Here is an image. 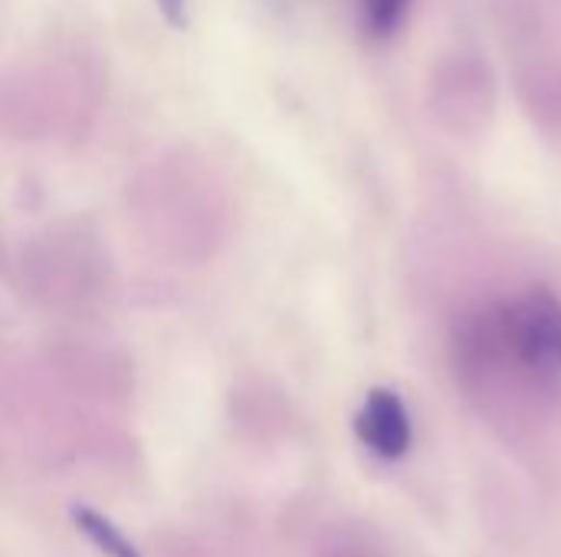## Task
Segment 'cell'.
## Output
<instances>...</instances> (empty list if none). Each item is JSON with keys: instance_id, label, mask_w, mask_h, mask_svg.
<instances>
[{"instance_id": "obj_1", "label": "cell", "mask_w": 561, "mask_h": 557, "mask_svg": "<svg viewBox=\"0 0 561 557\" xmlns=\"http://www.w3.org/2000/svg\"><path fill=\"white\" fill-rule=\"evenodd\" d=\"M500 345L539 384L561 381V299L546 289H526L500 315Z\"/></svg>"}, {"instance_id": "obj_2", "label": "cell", "mask_w": 561, "mask_h": 557, "mask_svg": "<svg viewBox=\"0 0 561 557\" xmlns=\"http://www.w3.org/2000/svg\"><path fill=\"white\" fill-rule=\"evenodd\" d=\"M355 433L375 456L401 460L411 450V417L404 401L388 387H375L355 417Z\"/></svg>"}, {"instance_id": "obj_3", "label": "cell", "mask_w": 561, "mask_h": 557, "mask_svg": "<svg viewBox=\"0 0 561 557\" xmlns=\"http://www.w3.org/2000/svg\"><path fill=\"white\" fill-rule=\"evenodd\" d=\"M72 519H76L79 532H82L99 552H105L108 557H141L138 555V548H135V545H131L105 515H99V512L79 506V509H72Z\"/></svg>"}, {"instance_id": "obj_4", "label": "cell", "mask_w": 561, "mask_h": 557, "mask_svg": "<svg viewBox=\"0 0 561 557\" xmlns=\"http://www.w3.org/2000/svg\"><path fill=\"white\" fill-rule=\"evenodd\" d=\"M408 7H411V0H362L365 26L375 36H391L401 26Z\"/></svg>"}, {"instance_id": "obj_5", "label": "cell", "mask_w": 561, "mask_h": 557, "mask_svg": "<svg viewBox=\"0 0 561 557\" xmlns=\"http://www.w3.org/2000/svg\"><path fill=\"white\" fill-rule=\"evenodd\" d=\"M158 7H161L168 23H174V26L187 23V0H158Z\"/></svg>"}]
</instances>
